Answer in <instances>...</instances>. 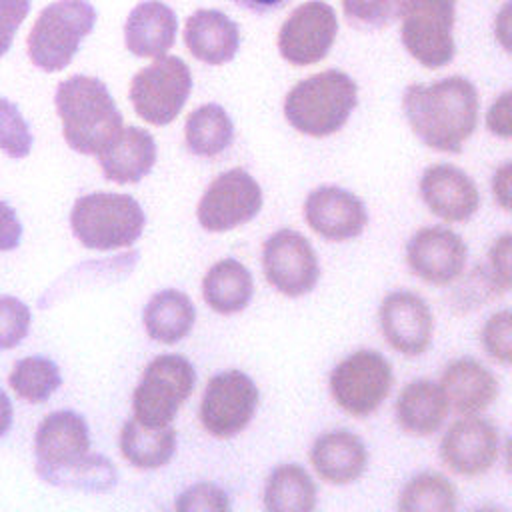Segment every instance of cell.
<instances>
[{"label":"cell","mask_w":512,"mask_h":512,"mask_svg":"<svg viewBox=\"0 0 512 512\" xmlns=\"http://www.w3.org/2000/svg\"><path fill=\"white\" fill-rule=\"evenodd\" d=\"M34 136L30 124L24 120L20 108L0 96V150L10 158H24L30 154Z\"/></svg>","instance_id":"cell-33"},{"label":"cell","mask_w":512,"mask_h":512,"mask_svg":"<svg viewBox=\"0 0 512 512\" xmlns=\"http://www.w3.org/2000/svg\"><path fill=\"white\" fill-rule=\"evenodd\" d=\"M96 158L104 178L116 184H136L156 164V140L140 126H122L118 136Z\"/></svg>","instance_id":"cell-23"},{"label":"cell","mask_w":512,"mask_h":512,"mask_svg":"<svg viewBox=\"0 0 512 512\" xmlns=\"http://www.w3.org/2000/svg\"><path fill=\"white\" fill-rule=\"evenodd\" d=\"M32 312L16 296H0V350L16 348L30 330Z\"/></svg>","instance_id":"cell-34"},{"label":"cell","mask_w":512,"mask_h":512,"mask_svg":"<svg viewBox=\"0 0 512 512\" xmlns=\"http://www.w3.org/2000/svg\"><path fill=\"white\" fill-rule=\"evenodd\" d=\"M184 138L186 148L194 156L214 158L230 148L234 140V124L220 104H202L188 114Z\"/></svg>","instance_id":"cell-30"},{"label":"cell","mask_w":512,"mask_h":512,"mask_svg":"<svg viewBox=\"0 0 512 512\" xmlns=\"http://www.w3.org/2000/svg\"><path fill=\"white\" fill-rule=\"evenodd\" d=\"M22 224L16 216V210L0 200V252H8L20 246Z\"/></svg>","instance_id":"cell-40"},{"label":"cell","mask_w":512,"mask_h":512,"mask_svg":"<svg viewBox=\"0 0 512 512\" xmlns=\"http://www.w3.org/2000/svg\"><path fill=\"white\" fill-rule=\"evenodd\" d=\"M342 8L350 22L366 26H384L392 16V0H342Z\"/></svg>","instance_id":"cell-38"},{"label":"cell","mask_w":512,"mask_h":512,"mask_svg":"<svg viewBox=\"0 0 512 512\" xmlns=\"http://www.w3.org/2000/svg\"><path fill=\"white\" fill-rule=\"evenodd\" d=\"M54 106L62 136L78 154L98 156L122 130V112L96 76L74 74L62 80L56 86Z\"/></svg>","instance_id":"cell-3"},{"label":"cell","mask_w":512,"mask_h":512,"mask_svg":"<svg viewBox=\"0 0 512 512\" xmlns=\"http://www.w3.org/2000/svg\"><path fill=\"white\" fill-rule=\"evenodd\" d=\"M358 104V86L342 70L330 68L296 82L284 98V118L300 134L324 138L338 132Z\"/></svg>","instance_id":"cell-4"},{"label":"cell","mask_w":512,"mask_h":512,"mask_svg":"<svg viewBox=\"0 0 512 512\" xmlns=\"http://www.w3.org/2000/svg\"><path fill=\"white\" fill-rule=\"evenodd\" d=\"M196 320V308L188 294L176 288H164L150 296L142 310V324L150 340L176 344L184 340Z\"/></svg>","instance_id":"cell-26"},{"label":"cell","mask_w":512,"mask_h":512,"mask_svg":"<svg viewBox=\"0 0 512 512\" xmlns=\"http://www.w3.org/2000/svg\"><path fill=\"white\" fill-rule=\"evenodd\" d=\"M258 400V386L246 372L238 368L218 372L202 392L200 424L214 438H232L250 424Z\"/></svg>","instance_id":"cell-11"},{"label":"cell","mask_w":512,"mask_h":512,"mask_svg":"<svg viewBox=\"0 0 512 512\" xmlns=\"http://www.w3.org/2000/svg\"><path fill=\"white\" fill-rule=\"evenodd\" d=\"M36 474L58 488L110 492L118 482L114 462L90 452V428L74 410H54L42 418L34 434Z\"/></svg>","instance_id":"cell-1"},{"label":"cell","mask_w":512,"mask_h":512,"mask_svg":"<svg viewBox=\"0 0 512 512\" xmlns=\"http://www.w3.org/2000/svg\"><path fill=\"white\" fill-rule=\"evenodd\" d=\"M8 382L22 400L42 404L60 388L62 374L58 364L46 356H24L14 362Z\"/></svg>","instance_id":"cell-32"},{"label":"cell","mask_w":512,"mask_h":512,"mask_svg":"<svg viewBox=\"0 0 512 512\" xmlns=\"http://www.w3.org/2000/svg\"><path fill=\"white\" fill-rule=\"evenodd\" d=\"M438 452L444 466L454 474L480 476L500 456V432L484 416H462L444 432Z\"/></svg>","instance_id":"cell-17"},{"label":"cell","mask_w":512,"mask_h":512,"mask_svg":"<svg viewBox=\"0 0 512 512\" xmlns=\"http://www.w3.org/2000/svg\"><path fill=\"white\" fill-rule=\"evenodd\" d=\"M262 202L256 178L244 168H230L208 184L196 206V218L208 232H228L254 220Z\"/></svg>","instance_id":"cell-12"},{"label":"cell","mask_w":512,"mask_h":512,"mask_svg":"<svg viewBox=\"0 0 512 512\" xmlns=\"http://www.w3.org/2000/svg\"><path fill=\"white\" fill-rule=\"evenodd\" d=\"M510 232L500 234L490 250H488V260L482 266L488 282L496 290V294H504L510 290Z\"/></svg>","instance_id":"cell-37"},{"label":"cell","mask_w":512,"mask_h":512,"mask_svg":"<svg viewBox=\"0 0 512 512\" xmlns=\"http://www.w3.org/2000/svg\"><path fill=\"white\" fill-rule=\"evenodd\" d=\"M32 0H0V58L12 48L20 24L30 12Z\"/></svg>","instance_id":"cell-39"},{"label":"cell","mask_w":512,"mask_h":512,"mask_svg":"<svg viewBox=\"0 0 512 512\" xmlns=\"http://www.w3.org/2000/svg\"><path fill=\"white\" fill-rule=\"evenodd\" d=\"M316 496V482L296 462L276 466L264 484V508L270 512H312Z\"/></svg>","instance_id":"cell-29"},{"label":"cell","mask_w":512,"mask_h":512,"mask_svg":"<svg viewBox=\"0 0 512 512\" xmlns=\"http://www.w3.org/2000/svg\"><path fill=\"white\" fill-rule=\"evenodd\" d=\"M456 504V488L440 472H420L412 476L398 496V508L406 512H452Z\"/></svg>","instance_id":"cell-31"},{"label":"cell","mask_w":512,"mask_h":512,"mask_svg":"<svg viewBox=\"0 0 512 512\" xmlns=\"http://www.w3.org/2000/svg\"><path fill=\"white\" fill-rule=\"evenodd\" d=\"M456 0H392L400 18L406 52L424 68H442L454 60Z\"/></svg>","instance_id":"cell-8"},{"label":"cell","mask_w":512,"mask_h":512,"mask_svg":"<svg viewBox=\"0 0 512 512\" xmlns=\"http://www.w3.org/2000/svg\"><path fill=\"white\" fill-rule=\"evenodd\" d=\"M392 364L372 348H360L342 358L330 372V396L346 414L368 418L386 400L392 388Z\"/></svg>","instance_id":"cell-9"},{"label":"cell","mask_w":512,"mask_h":512,"mask_svg":"<svg viewBox=\"0 0 512 512\" xmlns=\"http://www.w3.org/2000/svg\"><path fill=\"white\" fill-rule=\"evenodd\" d=\"M174 508L180 512L230 510V498L226 490L214 482H196L178 494Z\"/></svg>","instance_id":"cell-36"},{"label":"cell","mask_w":512,"mask_h":512,"mask_svg":"<svg viewBox=\"0 0 512 512\" xmlns=\"http://www.w3.org/2000/svg\"><path fill=\"white\" fill-rule=\"evenodd\" d=\"M192 92V72L178 56H158L130 82L134 112L148 124L166 126L184 108Z\"/></svg>","instance_id":"cell-10"},{"label":"cell","mask_w":512,"mask_h":512,"mask_svg":"<svg viewBox=\"0 0 512 512\" xmlns=\"http://www.w3.org/2000/svg\"><path fill=\"white\" fill-rule=\"evenodd\" d=\"M12 420H14L12 402L6 396V392L0 388V438L12 428Z\"/></svg>","instance_id":"cell-43"},{"label":"cell","mask_w":512,"mask_h":512,"mask_svg":"<svg viewBox=\"0 0 512 512\" xmlns=\"http://www.w3.org/2000/svg\"><path fill=\"white\" fill-rule=\"evenodd\" d=\"M184 44L188 52L210 66L230 62L240 48V30L224 12L200 8L184 24Z\"/></svg>","instance_id":"cell-24"},{"label":"cell","mask_w":512,"mask_h":512,"mask_svg":"<svg viewBox=\"0 0 512 512\" xmlns=\"http://www.w3.org/2000/svg\"><path fill=\"white\" fill-rule=\"evenodd\" d=\"M262 268L268 284L288 298L310 294L320 278V262L310 240L292 228H280L262 244Z\"/></svg>","instance_id":"cell-13"},{"label":"cell","mask_w":512,"mask_h":512,"mask_svg":"<svg viewBox=\"0 0 512 512\" xmlns=\"http://www.w3.org/2000/svg\"><path fill=\"white\" fill-rule=\"evenodd\" d=\"M196 386V368L180 354L152 358L132 392L134 420L144 426H168Z\"/></svg>","instance_id":"cell-7"},{"label":"cell","mask_w":512,"mask_h":512,"mask_svg":"<svg viewBox=\"0 0 512 512\" xmlns=\"http://www.w3.org/2000/svg\"><path fill=\"white\" fill-rule=\"evenodd\" d=\"M304 220L320 238L346 242L358 238L368 224L362 198L340 186H318L304 200Z\"/></svg>","instance_id":"cell-18"},{"label":"cell","mask_w":512,"mask_h":512,"mask_svg":"<svg viewBox=\"0 0 512 512\" xmlns=\"http://www.w3.org/2000/svg\"><path fill=\"white\" fill-rule=\"evenodd\" d=\"M468 244L446 226L418 228L406 242V264L412 274L434 286L452 284L466 268Z\"/></svg>","instance_id":"cell-16"},{"label":"cell","mask_w":512,"mask_h":512,"mask_svg":"<svg viewBox=\"0 0 512 512\" xmlns=\"http://www.w3.org/2000/svg\"><path fill=\"white\" fill-rule=\"evenodd\" d=\"M234 2H236V4H242V6L250 8V10H256V12H264V10H268V8L280 6L284 0H234Z\"/></svg>","instance_id":"cell-44"},{"label":"cell","mask_w":512,"mask_h":512,"mask_svg":"<svg viewBox=\"0 0 512 512\" xmlns=\"http://www.w3.org/2000/svg\"><path fill=\"white\" fill-rule=\"evenodd\" d=\"M310 464L320 480L346 486L366 472L368 448L358 434L346 428L328 430L312 442Z\"/></svg>","instance_id":"cell-20"},{"label":"cell","mask_w":512,"mask_h":512,"mask_svg":"<svg viewBox=\"0 0 512 512\" xmlns=\"http://www.w3.org/2000/svg\"><path fill=\"white\" fill-rule=\"evenodd\" d=\"M338 20L330 4L310 0L296 6L278 32V52L294 66L324 60L336 40Z\"/></svg>","instance_id":"cell-14"},{"label":"cell","mask_w":512,"mask_h":512,"mask_svg":"<svg viewBox=\"0 0 512 512\" xmlns=\"http://www.w3.org/2000/svg\"><path fill=\"white\" fill-rule=\"evenodd\" d=\"M438 384L448 400V406L460 416L482 414L500 394L496 376L470 356L448 362Z\"/></svg>","instance_id":"cell-21"},{"label":"cell","mask_w":512,"mask_h":512,"mask_svg":"<svg viewBox=\"0 0 512 512\" xmlns=\"http://www.w3.org/2000/svg\"><path fill=\"white\" fill-rule=\"evenodd\" d=\"M146 214L130 194L90 192L76 198L70 228L90 250H118L132 246L144 232Z\"/></svg>","instance_id":"cell-5"},{"label":"cell","mask_w":512,"mask_h":512,"mask_svg":"<svg viewBox=\"0 0 512 512\" xmlns=\"http://www.w3.org/2000/svg\"><path fill=\"white\" fill-rule=\"evenodd\" d=\"M486 124L494 136L504 138V140L510 138L512 128H510V92L508 90L504 94H500L498 100L492 102L488 116H486Z\"/></svg>","instance_id":"cell-41"},{"label":"cell","mask_w":512,"mask_h":512,"mask_svg":"<svg viewBox=\"0 0 512 512\" xmlns=\"http://www.w3.org/2000/svg\"><path fill=\"white\" fill-rule=\"evenodd\" d=\"M176 430L168 426H144L134 418L126 420L120 430L118 446L124 460L140 470H156L166 466L176 452Z\"/></svg>","instance_id":"cell-28"},{"label":"cell","mask_w":512,"mask_h":512,"mask_svg":"<svg viewBox=\"0 0 512 512\" xmlns=\"http://www.w3.org/2000/svg\"><path fill=\"white\" fill-rule=\"evenodd\" d=\"M480 342H482L484 352L492 360H496L504 366L510 364L512 330H510V310L508 308L498 310L488 316V320L484 322L482 332H480Z\"/></svg>","instance_id":"cell-35"},{"label":"cell","mask_w":512,"mask_h":512,"mask_svg":"<svg viewBox=\"0 0 512 512\" xmlns=\"http://www.w3.org/2000/svg\"><path fill=\"white\" fill-rule=\"evenodd\" d=\"M252 296V272L236 258L214 262L202 278V298L216 314H238L250 304Z\"/></svg>","instance_id":"cell-27"},{"label":"cell","mask_w":512,"mask_h":512,"mask_svg":"<svg viewBox=\"0 0 512 512\" xmlns=\"http://www.w3.org/2000/svg\"><path fill=\"white\" fill-rule=\"evenodd\" d=\"M448 410L450 406L440 384L430 378L410 380L394 404L396 424L408 436H430L438 432Z\"/></svg>","instance_id":"cell-25"},{"label":"cell","mask_w":512,"mask_h":512,"mask_svg":"<svg viewBox=\"0 0 512 512\" xmlns=\"http://www.w3.org/2000/svg\"><path fill=\"white\" fill-rule=\"evenodd\" d=\"M492 194L498 206L508 212L510 210V162L498 166L492 174Z\"/></svg>","instance_id":"cell-42"},{"label":"cell","mask_w":512,"mask_h":512,"mask_svg":"<svg viewBox=\"0 0 512 512\" xmlns=\"http://www.w3.org/2000/svg\"><path fill=\"white\" fill-rule=\"evenodd\" d=\"M178 18L160 0L136 4L124 22V44L138 58L164 56L176 40Z\"/></svg>","instance_id":"cell-22"},{"label":"cell","mask_w":512,"mask_h":512,"mask_svg":"<svg viewBox=\"0 0 512 512\" xmlns=\"http://www.w3.org/2000/svg\"><path fill=\"white\" fill-rule=\"evenodd\" d=\"M94 24L96 8L88 0H56L44 6L28 32V58L44 72L64 70Z\"/></svg>","instance_id":"cell-6"},{"label":"cell","mask_w":512,"mask_h":512,"mask_svg":"<svg viewBox=\"0 0 512 512\" xmlns=\"http://www.w3.org/2000/svg\"><path fill=\"white\" fill-rule=\"evenodd\" d=\"M378 326L384 340L402 356H422L434 334V314L428 302L412 290H392L378 306Z\"/></svg>","instance_id":"cell-15"},{"label":"cell","mask_w":512,"mask_h":512,"mask_svg":"<svg viewBox=\"0 0 512 512\" xmlns=\"http://www.w3.org/2000/svg\"><path fill=\"white\" fill-rule=\"evenodd\" d=\"M418 188L426 208L444 222H468L480 208L476 182L448 162L424 168Z\"/></svg>","instance_id":"cell-19"},{"label":"cell","mask_w":512,"mask_h":512,"mask_svg":"<svg viewBox=\"0 0 512 512\" xmlns=\"http://www.w3.org/2000/svg\"><path fill=\"white\" fill-rule=\"evenodd\" d=\"M402 110L422 144L438 152L460 154L478 126L480 98L476 86L456 74L432 84L406 86Z\"/></svg>","instance_id":"cell-2"}]
</instances>
